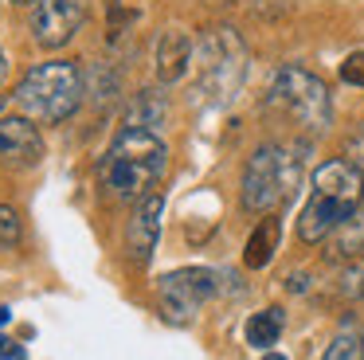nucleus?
<instances>
[{"instance_id":"23","label":"nucleus","mask_w":364,"mask_h":360,"mask_svg":"<svg viewBox=\"0 0 364 360\" xmlns=\"http://www.w3.org/2000/svg\"><path fill=\"white\" fill-rule=\"evenodd\" d=\"M9 321H12V309H9V305H0V329L9 325Z\"/></svg>"},{"instance_id":"11","label":"nucleus","mask_w":364,"mask_h":360,"mask_svg":"<svg viewBox=\"0 0 364 360\" xmlns=\"http://www.w3.org/2000/svg\"><path fill=\"white\" fill-rule=\"evenodd\" d=\"M40 157H43V137L32 125V117H16V114L0 117V161L28 169V164H40Z\"/></svg>"},{"instance_id":"6","label":"nucleus","mask_w":364,"mask_h":360,"mask_svg":"<svg viewBox=\"0 0 364 360\" xmlns=\"http://www.w3.org/2000/svg\"><path fill=\"white\" fill-rule=\"evenodd\" d=\"M16 102L40 122H63L82 102V70L71 59H51L32 67L16 86Z\"/></svg>"},{"instance_id":"15","label":"nucleus","mask_w":364,"mask_h":360,"mask_svg":"<svg viewBox=\"0 0 364 360\" xmlns=\"http://www.w3.org/2000/svg\"><path fill=\"white\" fill-rule=\"evenodd\" d=\"M282 309L278 305H270V309H262V313H255L251 321H247V344L251 349H270V344L282 337Z\"/></svg>"},{"instance_id":"5","label":"nucleus","mask_w":364,"mask_h":360,"mask_svg":"<svg viewBox=\"0 0 364 360\" xmlns=\"http://www.w3.org/2000/svg\"><path fill=\"white\" fill-rule=\"evenodd\" d=\"M247 78V43L231 23L204 28L196 39V94L208 106H228Z\"/></svg>"},{"instance_id":"4","label":"nucleus","mask_w":364,"mask_h":360,"mask_svg":"<svg viewBox=\"0 0 364 360\" xmlns=\"http://www.w3.org/2000/svg\"><path fill=\"white\" fill-rule=\"evenodd\" d=\"M262 110L278 122L298 125L306 137H317L333 125V98L329 86H325L321 75H314L301 63H286L282 70H274L267 86V98H262Z\"/></svg>"},{"instance_id":"19","label":"nucleus","mask_w":364,"mask_h":360,"mask_svg":"<svg viewBox=\"0 0 364 360\" xmlns=\"http://www.w3.org/2000/svg\"><path fill=\"white\" fill-rule=\"evenodd\" d=\"M337 75H341V83H345V86H360V90H364V51L345 55L341 67H337Z\"/></svg>"},{"instance_id":"22","label":"nucleus","mask_w":364,"mask_h":360,"mask_svg":"<svg viewBox=\"0 0 364 360\" xmlns=\"http://www.w3.org/2000/svg\"><path fill=\"white\" fill-rule=\"evenodd\" d=\"M4 75H9V55H4V47H0V83H4Z\"/></svg>"},{"instance_id":"7","label":"nucleus","mask_w":364,"mask_h":360,"mask_svg":"<svg viewBox=\"0 0 364 360\" xmlns=\"http://www.w3.org/2000/svg\"><path fill=\"white\" fill-rule=\"evenodd\" d=\"M220 290V274L208 266H181L157 278V302L173 325H184L200 313V305Z\"/></svg>"},{"instance_id":"26","label":"nucleus","mask_w":364,"mask_h":360,"mask_svg":"<svg viewBox=\"0 0 364 360\" xmlns=\"http://www.w3.org/2000/svg\"><path fill=\"white\" fill-rule=\"evenodd\" d=\"M12 4H32V0H12Z\"/></svg>"},{"instance_id":"21","label":"nucleus","mask_w":364,"mask_h":360,"mask_svg":"<svg viewBox=\"0 0 364 360\" xmlns=\"http://www.w3.org/2000/svg\"><path fill=\"white\" fill-rule=\"evenodd\" d=\"M0 360H24V349L9 337H0Z\"/></svg>"},{"instance_id":"10","label":"nucleus","mask_w":364,"mask_h":360,"mask_svg":"<svg viewBox=\"0 0 364 360\" xmlns=\"http://www.w3.org/2000/svg\"><path fill=\"white\" fill-rule=\"evenodd\" d=\"M192 63H196V43L188 39V31H181V28L161 31L157 47H153V75H157V83H165V86L181 83Z\"/></svg>"},{"instance_id":"14","label":"nucleus","mask_w":364,"mask_h":360,"mask_svg":"<svg viewBox=\"0 0 364 360\" xmlns=\"http://www.w3.org/2000/svg\"><path fill=\"white\" fill-rule=\"evenodd\" d=\"M325 243H329V255L341 258V263H348V258L364 255V203H360V208H356L353 216H348L345 223H341Z\"/></svg>"},{"instance_id":"24","label":"nucleus","mask_w":364,"mask_h":360,"mask_svg":"<svg viewBox=\"0 0 364 360\" xmlns=\"http://www.w3.org/2000/svg\"><path fill=\"white\" fill-rule=\"evenodd\" d=\"M106 8H110V16H114V12L122 8V0H106Z\"/></svg>"},{"instance_id":"13","label":"nucleus","mask_w":364,"mask_h":360,"mask_svg":"<svg viewBox=\"0 0 364 360\" xmlns=\"http://www.w3.org/2000/svg\"><path fill=\"white\" fill-rule=\"evenodd\" d=\"M168 117V98L161 90H141L122 114V125H145V129H161Z\"/></svg>"},{"instance_id":"9","label":"nucleus","mask_w":364,"mask_h":360,"mask_svg":"<svg viewBox=\"0 0 364 360\" xmlns=\"http://www.w3.org/2000/svg\"><path fill=\"white\" fill-rule=\"evenodd\" d=\"M161 216H165V196L153 192V196H145V200L137 203L134 219H129V227H126V250H129V258H134L137 266H145L153 258V250H157Z\"/></svg>"},{"instance_id":"17","label":"nucleus","mask_w":364,"mask_h":360,"mask_svg":"<svg viewBox=\"0 0 364 360\" xmlns=\"http://www.w3.org/2000/svg\"><path fill=\"white\" fill-rule=\"evenodd\" d=\"M20 239H24V219H20L16 208L0 203V250H16Z\"/></svg>"},{"instance_id":"12","label":"nucleus","mask_w":364,"mask_h":360,"mask_svg":"<svg viewBox=\"0 0 364 360\" xmlns=\"http://www.w3.org/2000/svg\"><path fill=\"white\" fill-rule=\"evenodd\" d=\"M278 239H282V219L262 216L259 223H255V231L247 235V247H243V266L247 270L270 266V258H274V250H278Z\"/></svg>"},{"instance_id":"25","label":"nucleus","mask_w":364,"mask_h":360,"mask_svg":"<svg viewBox=\"0 0 364 360\" xmlns=\"http://www.w3.org/2000/svg\"><path fill=\"white\" fill-rule=\"evenodd\" d=\"M262 360H286V356H282V352H267Z\"/></svg>"},{"instance_id":"1","label":"nucleus","mask_w":364,"mask_h":360,"mask_svg":"<svg viewBox=\"0 0 364 360\" xmlns=\"http://www.w3.org/2000/svg\"><path fill=\"white\" fill-rule=\"evenodd\" d=\"M168 172V145L157 129L122 125L102 157V180L114 200L141 203Z\"/></svg>"},{"instance_id":"3","label":"nucleus","mask_w":364,"mask_h":360,"mask_svg":"<svg viewBox=\"0 0 364 360\" xmlns=\"http://www.w3.org/2000/svg\"><path fill=\"white\" fill-rule=\"evenodd\" d=\"M301 153L306 141L286 145V141H267L259 145L243 164V184H239V203L251 216H274L301 184Z\"/></svg>"},{"instance_id":"8","label":"nucleus","mask_w":364,"mask_h":360,"mask_svg":"<svg viewBox=\"0 0 364 360\" xmlns=\"http://www.w3.org/2000/svg\"><path fill=\"white\" fill-rule=\"evenodd\" d=\"M82 20H87V8L82 0H36L32 8V39L43 51H55V47L71 43L79 36Z\"/></svg>"},{"instance_id":"16","label":"nucleus","mask_w":364,"mask_h":360,"mask_svg":"<svg viewBox=\"0 0 364 360\" xmlns=\"http://www.w3.org/2000/svg\"><path fill=\"white\" fill-rule=\"evenodd\" d=\"M321 360H364V333L356 325H345L329 341V349H325Z\"/></svg>"},{"instance_id":"2","label":"nucleus","mask_w":364,"mask_h":360,"mask_svg":"<svg viewBox=\"0 0 364 360\" xmlns=\"http://www.w3.org/2000/svg\"><path fill=\"white\" fill-rule=\"evenodd\" d=\"M364 200V172L345 157H329L314 169V192L298 216L301 243H325Z\"/></svg>"},{"instance_id":"18","label":"nucleus","mask_w":364,"mask_h":360,"mask_svg":"<svg viewBox=\"0 0 364 360\" xmlns=\"http://www.w3.org/2000/svg\"><path fill=\"white\" fill-rule=\"evenodd\" d=\"M337 290H341V294H345V297H364V255L348 258V263L341 266Z\"/></svg>"},{"instance_id":"20","label":"nucleus","mask_w":364,"mask_h":360,"mask_svg":"<svg viewBox=\"0 0 364 360\" xmlns=\"http://www.w3.org/2000/svg\"><path fill=\"white\" fill-rule=\"evenodd\" d=\"M341 157H345V161H353L356 169L364 172V122H360V125H356V129L345 137V153H341Z\"/></svg>"}]
</instances>
